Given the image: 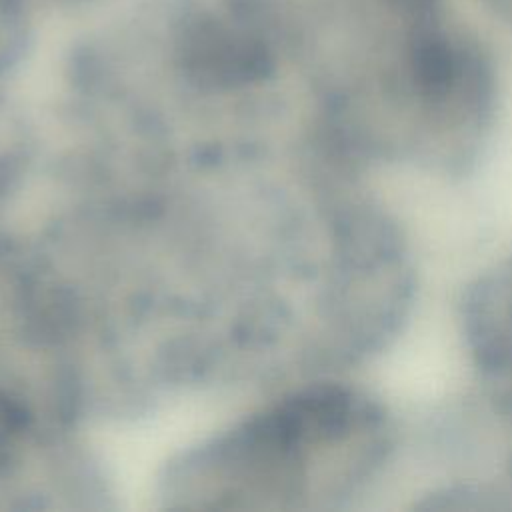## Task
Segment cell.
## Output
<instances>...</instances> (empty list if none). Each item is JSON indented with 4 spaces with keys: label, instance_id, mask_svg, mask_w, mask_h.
Segmentation results:
<instances>
[{
    "label": "cell",
    "instance_id": "cell-1",
    "mask_svg": "<svg viewBox=\"0 0 512 512\" xmlns=\"http://www.w3.org/2000/svg\"><path fill=\"white\" fill-rule=\"evenodd\" d=\"M182 64L204 86H242L262 78L270 58L260 42L220 22H198L182 40Z\"/></svg>",
    "mask_w": 512,
    "mask_h": 512
},
{
    "label": "cell",
    "instance_id": "cell-2",
    "mask_svg": "<svg viewBox=\"0 0 512 512\" xmlns=\"http://www.w3.org/2000/svg\"><path fill=\"white\" fill-rule=\"evenodd\" d=\"M22 424L24 418L20 408L0 392V460L6 456L8 448L20 434Z\"/></svg>",
    "mask_w": 512,
    "mask_h": 512
}]
</instances>
